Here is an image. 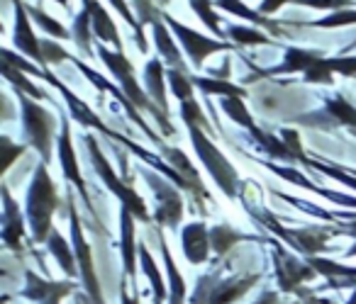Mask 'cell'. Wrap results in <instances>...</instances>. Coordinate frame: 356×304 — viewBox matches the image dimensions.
<instances>
[{
	"label": "cell",
	"mask_w": 356,
	"mask_h": 304,
	"mask_svg": "<svg viewBox=\"0 0 356 304\" xmlns=\"http://www.w3.org/2000/svg\"><path fill=\"white\" fill-rule=\"evenodd\" d=\"M98 56H100V61L105 64V69L110 71V76L118 81V85H120V90L124 93V98H127L129 103H132L134 108L139 110V112H149V115H152V117L159 122V127H161V132L166 134V137H171V134H173V124L168 122V115H163L161 110H159L156 105L152 103V98L147 95V90L139 85L132 61H129L127 56L122 54V51L108 49L105 44H98Z\"/></svg>",
	"instance_id": "obj_1"
},
{
	"label": "cell",
	"mask_w": 356,
	"mask_h": 304,
	"mask_svg": "<svg viewBox=\"0 0 356 304\" xmlns=\"http://www.w3.org/2000/svg\"><path fill=\"white\" fill-rule=\"evenodd\" d=\"M56 210H59V192L49 176V166L40 163L32 176L30 190H27V224H30L35 244H47L49 234L54 231L51 219Z\"/></svg>",
	"instance_id": "obj_2"
},
{
	"label": "cell",
	"mask_w": 356,
	"mask_h": 304,
	"mask_svg": "<svg viewBox=\"0 0 356 304\" xmlns=\"http://www.w3.org/2000/svg\"><path fill=\"white\" fill-rule=\"evenodd\" d=\"M186 127H188V137H191V144H193L195 156L200 158V163H203L205 171L210 173V178H213L215 185L220 187V192H222L227 200H239V197H242L244 183H242V178H239L237 168H234L232 163L227 161V156L215 146V142L208 137V132H205L203 127H198V124H186Z\"/></svg>",
	"instance_id": "obj_3"
},
{
	"label": "cell",
	"mask_w": 356,
	"mask_h": 304,
	"mask_svg": "<svg viewBox=\"0 0 356 304\" xmlns=\"http://www.w3.org/2000/svg\"><path fill=\"white\" fill-rule=\"evenodd\" d=\"M20 100V122H22V137L27 146H32L40 153L42 163H51V149L56 144V117L47 108H42L37 100L17 93Z\"/></svg>",
	"instance_id": "obj_4"
},
{
	"label": "cell",
	"mask_w": 356,
	"mask_h": 304,
	"mask_svg": "<svg viewBox=\"0 0 356 304\" xmlns=\"http://www.w3.org/2000/svg\"><path fill=\"white\" fill-rule=\"evenodd\" d=\"M83 142H86V149H88L90 161H93L95 173H98V178L105 183V187H108V190L113 192L115 197H118L120 207H127V210L132 212L134 217H137V221H144V224H149V221H152V217H149L147 202L142 200V195H139V192L134 190V187L129 185L124 178H120L118 173H115V168L110 166V161L105 158L103 149H100L98 139H95L93 134H86Z\"/></svg>",
	"instance_id": "obj_5"
},
{
	"label": "cell",
	"mask_w": 356,
	"mask_h": 304,
	"mask_svg": "<svg viewBox=\"0 0 356 304\" xmlns=\"http://www.w3.org/2000/svg\"><path fill=\"white\" fill-rule=\"evenodd\" d=\"M254 219H259L264 226H266L271 234H276L278 239H283L293 251L302 253L305 258L310 255H320L327 251V241L332 236L341 234V229H330V226H302V229H286L276 217L268 210L264 212H252Z\"/></svg>",
	"instance_id": "obj_6"
},
{
	"label": "cell",
	"mask_w": 356,
	"mask_h": 304,
	"mask_svg": "<svg viewBox=\"0 0 356 304\" xmlns=\"http://www.w3.org/2000/svg\"><path fill=\"white\" fill-rule=\"evenodd\" d=\"M66 200H69L71 246H74V253H76V265H79V278H81V282H83L86 294H88V302H90V304H105L103 289H100V280H98V275H95L93 248H90V244L86 241L83 224H81L79 210H76L74 192H69V195H66Z\"/></svg>",
	"instance_id": "obj_7"
},
{
	"label": "cell",
	"mask_w": 356,
	"mask_h": 304,
	"mask_svg": "<svg viewBox=\"0 0 356 304\" xmlns=\"http://www.w3.org/2000/svg\"><path fill=\"white\" fill-rule=\"evenodd\" d=\"M147 180V185L152 187L154 197H156V207H154V221H156L159 229H176L184 219V197H181V187H176L166 176L156 171H149V168H139Z\"/></svg>",
	"instance_id": "obj_8"
},
{
	"label": "cell",
	"mask_w": 356,
	"mask_h": 304,
	"mask_svg": "<svg viewBox=\"0 0 356 304\" xmlns=\"http://www.w3.org/2000/svg\"><path fill=\"white\" fill-rule=\"evenodd\" d=\"M163 20H166V25L171 27L173 37L178 40L184 54L188 56L191 69H195V71L203 69V64H205L208 56L220 54V51H234L237 49L232 42H222V40H215V37L203 35V32H195L193 27L178 22L176 17H171L168 12H163Z\"/></svg>",
	"instance_id": "obj_9"
},
{
	"label": "cell",
	"mask_w": 356,
	"mask_h": 304,
	"mask_svg": "<svg viewBox=\"0 0 356 304\" xmlns=\"http://www.w3.org/2000/svg\"><path fill=\"white\" fill-rule=\"evenodd\" d=\"M271 244V251H273V270H276V282H278V289L281 292H288V294H296V297H310L302 285L310 282L315 278V270L307 260H300L291 253V251L283 248L281 241L276 239H266Z\"/></svg>",
	"instance_id": "obj_10"
},
{
	"label": "cell",
	"mask_w": 356,
	"mask_h": 304,
	"mask_svg": "<svg viewBox=\"0 0 356 304\" xmlns=\"http://www.w3.org/2000/svg\"><path fill=\"white\" fill-rule=\"evenodd\" d=\"M296 122L302 124V127H315V129L346 127L356 134V105L349 103L341 93H337V95L325 98V108H322V112L300 115Z\"/></svg>",
	"instance_id": "obj_11"
},
{
	"label": "cell",
	"mask_w": 356,
	"mask_h": 304,
	"mask_svg": "<svg viewBox=\"0 0 356 304\" xmlns=\"http://www.w3.org/2000/svg\"><path fill=\"white\" fill-rule=\"evenodd\" d=\"M69 61H71V64L76 66V69L81 71V74L86 76V78L90 81V83L95 85V88H98V90H103V93H108V95H113V98L118 100V103H120V105H122V108H124V112L129 115V119H132V122L137 124V127L142 129V132L147 134V137L152 139V142L156 144V146H159V144H163L161 139H159V134L154 132V129L149 127V124H147V122H144V119H142V115H139V110L134 108V105L129 103L127 98H124V93H122V90H120V85H118V83H110V81L105 78V76H100L98 71L93 69V66H90V64H86V61H83V59H79V56H74V54H71V56H69Z\"/></svg>",
	"instance_id": "obj_12"
},
{
	"label": "cell",
	"mask_w": 356,
	"mask_h": 304,
	"mask_svg": "<svg viewBox=\"0 0 356 304\" xmlns=\"http://www.w3.org/2000/svg\"><path fill=\"white\" fill-rule=\"evenodd\" d=\"M13 8H15V27H13V44H15L17 54L27 56L30 61H35L42 69H49L44 59V51H42V40L32 30V17L27 12V6L22 0H13Z\"/></svg>",
	"instance_id": "obj_13"
},
{
	"label": "cell",
	"mask_w": 356,
	"mask_h": 304,
	"mask_svg": "<svg viewBox=\"0 0 356 304\" xmlns=\"http://www.w3.org/2000/svg\"><path fill=\"white\" fill-rule=\"evenodd\" d=\"M56 153H59V166H61V173L64 178L71 183V185L79 187L81 197H83L86 207L88 212L93 214V205H90V197H88V187H86V180L81 176V168H79V156H76V149H74V142H71V119L61 117V132H59V139H56Z\"/></svg>",
	"instance_id": "obj_14"
},
{
	"label": "cell",
	"mask_w": 356,
	"mask_h": 304,
	"mask_svg": "<svg viewBox=\"0 0 356 304\" xmlns=\"http://www.w3.org/2000/svg\"><path fill=\"white\" fill-rule=\"evenodd\" d=\"M261 166L266 168V171H271L273 176H278V178H283L286 183H291V185H298V187H302V190H307V192H315V195L325 197V200L334 202V205L356 207V197L354 195H344V192H334V190H330V187L317 185V183H312L310 178L305 176V173L298 171L296 166H278V163H271V161H261Z\"/></svg>",
	"instance_id": "obj_15"
},
{
	"label": "cell",
	"mask_w": 356,
	"mask_h": 304,
	"mask_svg": "<svg viewBox=\"0 0 356 304\" xmlns=\"http://www.w3.org/2000/svg\"><path fill=\"white\" fill-rule=\"evenodd\" d=\"M25 280H27V285L20 289V297L32 299V302H37V304L61 302V299L69 297L76 289V282H71V280H59V282H54V280L40 278V275L32 273V270L25 273Z\"/></svg>",
	"instance_id": "obj_16"
},
{
	"label": "cell",
	"mask_w": 356,
	"mask_h": 304,
	"mask_svg": "<svg viewBox=\"0 0 356 304\" xmlns=\"http://www.w3.org/2000/svg\"><path fill=\"white\" fill-rule=\"evenodd\" d=\"M137 217L120 207V255H122V273L129 282H137V255H139V241H137Z\"/></svg>",
	"instance_id": "obj_17"
},
{
	"label": "cell",
	"mask_w": 356,
	"mask_h": 304,
	"mask_svg": "<svg viewBox=\"0 0 356 304\" xmlns=\"http://www.w3.org/2000/svg\"><path fill=\"white\" fill-rule=\"evenodd\" d=\"M181 248H184V255L191 265L208 263L210 251H213L208 224L205 221H191V224H186L181 229Z\"/></svg>",
	"instance_id": "obj_18"
},
{
	"label": "cell",
	"mask_w": 356,
	"mask_h": 304,
	"mask_svg": "<svg viewBox=\"0 0 356 304\" xmlns=\"http://www.w3.org/2000/svg\"><path fill=\"white\" fill-rule=\"evenodd\" d=\"M159 149H161V153H163V158H166L168 166H171L173 171L178 173V176L184 178L186 190H188L198 202H203L205 197H208V190H205L203 180H200V173L195 171V166L191 163V158L186 156L181 149L166 146V144H159Z\"/></svg>",
	"instance_id": "obj_19"
},
{
	"label": "cell",
	"mask_w": 356,
	"mask_h": 304,
	"mask_svg": "<svg viewBox=\"0 0 356 304\" xmlns=\"http://www.w3.org/2000/svg\"><path fill=\"white\" fill-rule=\"evenodd\" d=\"M22 239H25V217L20 214L10 187L3 185V241L10 251L22 253Z\"/></svg>",
	"instance_id": "obj_20"
},
{
	"label": "cell",
	"mask_w": 356,
	"mask_h": 304,
	"mask_svg": "<svg viewBox=\"0 0 356 304\" xmlns=\"http://www.w3.org/2000/svg\"><path fill=\"white\" fill-rule=\"evenodd\" d=\"M81 6H83V10H88V15H90L95 40H98L100 44H113L118 51H122V37H120L118 25H115V20L110 17V12L105 10L103 3H98V0H81Z\"/></svg>",
	"instance_id": "obj_21"
},
{
	"label": "cell",
	"mask_w": 356,
	"mask_h": 304,
	"mask_svg": "<svg viewBox=\"0 0 356 304\" xmlns=\"http://www.w3.org/2000/svg\"><path fill=\"white\" fill-rule=\"evenodd\" d=\"M261 280V273L257 275H244V278H227L220 280V282H213L208 294V304H232L237 299H242L254 285H259Z\"/></svg>",
	"instance_id": "obj_22"
},
{
	"label": "cell",
	"mask_w": 356,
	"mask_h": 304,
	"mask_svg": "<svg viewBox=\"0 0 356 304\" xmlns=\"http://www.w3.org/2000/svg\"><path fill=\"white\" fill-rule=\"evenodd\" d=\"M215 8H220V10L229 12V15L239 17V20H247L252 22L257 30H264L268 32L271 37H283V30L278 27V22L273 20V17H264L259 10H254V8H249L244 0H213Z\"/></svg>",
	"instance_id": "obj_23"
},
{
	"label": "cell",
	"mask_w": 356,
	"mask_h": 304,
	"mask_svg": "<svg viewBox=\"0 0 356 304\" xmlns=\"http://www.w3.org/2000/svg\"><path fill=\"white\" fill-rule=\"evenodd\" d=\"M307 263L312 265L317 275L327 278V287H356V268L351 265H344V263H337V260H330V258H320V255H310L305 258Z\"/></svg>",
	"instance_id": "obj_24"
},
{
	"label": "cell",
	"mask_w": 356,
	"mask_h": 304,
	"mask_svg": "<svg viewBox=\"0 0 356 304\" xmlns=\"http://www.w3.org/2000/svg\"><path fill=\"white\" fill-rule=\"evenodd\" d=\"M166 64L161 59H149L144 66V90L152 98V103L161 110L163 115H168V103H166Z\"/></svg>",
	"instance_id": "obj_25"
},
{
	"label": "cell",
	"mask_w": 356,
	"mask_h": 304,
	"mask_svg": "<svg viewBox=\"0 0 356 304\" xmlns=\"http://www.w3.org/2000/svg\"><path fill=\"white\" fill-rule=\"evenodd\" d=\"M159 246H161V255H163V265H166V275H168V302L166 304H186V280L181 275V270L176 268L171 258V251L168 244L163 239V231L159 229Z\"/></svg>",
	"instance_id": "obj_26"
},
{
	"label": "cell",
	"mask_w": 356,
	"mask_h": 304,
	"mask_svg": "<svg viewBox=\"0 0 356 304\" xmlns=\"http://www.w3.org/2000/svg\"><path fill=\"white\" fill-rule=\"evenodd\" d=\"M139 265H142V273L147 275L149 285H152L154 304H163L168 299V282L163 280L161 270H159L156 260L152 258V253H149L144 241H139Z\"/></svg>",
	"instance_id": "obj_27"
},
{
	"label": "cell",
	"mask_w": 356,
	"mask_h": 304,
	"mask_svg": "<svg viewBox=\"0 0 356 304\" xmlns=\"http://www.w3.org/2000/svg\"><path fill=\"white\" fill-rule=\"evenodd\" d=\"M242 241H266V239H259L254 234H242V231H237L229 224H215L210 229V244H213V251L218 258H222L229 248H234Z\"/></svg>",
	"instance_id": "obj_28"
},
{
	"label": "cell",
	"mask_w": 356,
	"mask_h": 304,
	"mask_svg": "<svg viewBox=\"0 0 356 304\" xmlns=\"http://www.w3.org/2000/svg\"><path fill=\"white\" fill-rule=\"evenodd\" d=\"M193 85L203 90L205 95H220V98H247V88L239 83H232L229 78H218V76H191Z\"/></svg>",
	"instance_id": "obj_29"
},
{
	"label": "cell",
	"mask_w": 356,
	"mask_h": 304,
	"mask_svg": "<svg viewBox=\"0 0 356 304\" xmlns=\"http://www.w3.org/2000/svg\"><path fill=\"white\" fill-rule=\"evenodd\" d=\"M47 248H49V253L56 258V263H59V268L64 270V273L69 275L71 280L79 278V265H76L74 246H71L69 241H66L64 236H61L56 229L51 231L49 239H47Z\"/></svg>",
	"instance_id": "obj_30"
},
{
	"label": "cell",
	"mask_w": 356,
	"mask_h": 304,
	"mask_svg": "<svg viewBox=\"0 0 356 304\" xmlns=\"http://www.w3.org/2000/svg\"><path fill=\"white\" fill-rule=\"evenodd\" d=\"M220 108H222V112L227 115V117L232 119L234 124H239L242 129H247V132L252 134L254 139H257L259 134L264 132V129L259 127L257 122H254V117H252V112H249L244 98H222V100H220Z\"/></svg>",
	"instance_id": "obj_31"
},
{
	"label": "cell",
	"mask_w": 356,
	"mask_h": 304,
	"mask_svg": "<svg viewBox=\"0 0 356 304\" xmlns=\"http://www.w3.org/2000/svg\"><path fill=\"white\" fill-rule=\"evenodd\" d=\"M0 74H3V78H6L13 88H15V93H22V95H27V98H32V100H47V103H51L49 95H47L37 83H32L30 76L22 74V71L13 69V66H8V64H0Z\"/></svg>",
	"instance_id": "obj_32"
},
{
	"label": "cell",
	"mask_w": 356,
	"mask_h": 304,
	"mask_svg": "<svg viewBox=\"0 0 356 304\" xmlns=\"http://www.w3.org/2000/svg\"><path fill=\"white\" fill-rule=\"evenodd\" d=\"M93 22H90V15L88 10H83L81 8L79 15H74V25H71V42H74L76 47H79L81 51H83L88 59H93L95 51H93Z\"/></svg>",
	"instance_id": "obj_33"
},
{
	"label": "cell",
	"mask_w": 356,
	"mask_h": 304,
	"mask_svg": "<svg viewBox=\"0 0 356 304\" xmlns=\"http://www.w3.org/2000/svg\"><path fill=\"white\" fill-rule=\"evenodd\" d=\"M188 6H191V10L200 17V22L208 27V32L215 37V40L227 42V35H225V27H222L225 22H222V17L215 12L213 0H188Z\"/></svg>",
	"instance_id": "obj_34"
},
{
	"label": "cell",
	"mask_w": 356,
	"mask_h": 304,
	"mask_svg": "<svg viewBox=\"0 0 356 304\" xmlns=\"http://www.w3.org/2000/svg\"><path fill=\"white\" fill-rule=\"evenodd\" d=\"M225 35H227V42H232L234 47H266V44H273V40L264 30L247 27V25L225 27Z\"/></svg>",
	"instance_id": "obj_35"
},
{
	"label": "cell",
	"mask_w": 356,
	"mask_h": 304,
	"mask_svg": "<svg viewBox=\"0 0 356 304\" xmlns=\"http://www.w3.org/2000/svg\"><path fill=\"white\" fill-rule=\"evenodd\" d=\"M300 166H305L307 171L322 173V176H327V178H332V180H337V183H341V185H346V187H351V190H356V176L351 171H346V168L334 166V163H325V161H320V158H312V156L302 158Z\"/></svg>",
	"instance_id": "obj_36"
},
{
	"label": "cell",
	"mask_w": 356,
	"mask_h": 304,
	"mask_svg": "<svg viewBox=\"0 0 356 304\" xmlns=\"http://www.w3.org/2000/svg\"><path fill=\"white\" fill-rule=\"evenodd\" d=\"M27 12H30L32 22H35V25H40V30L47 32L49 37H54V40H59V42L71 40V30H66L59 20H54V17H51L42 6H27Z\"/></svg>",
	"instance_id": "obj_37"
},
{
	"label": "cell",
	"mask_w": 356,
	"mask_h": 304,
	"mask_svg": "<svg viewBox=\"0 0 356 304\" xmlns=\"http://www.w3.org/2000/svg\"><path fill=\"white\" fill-rule=\"evenodd\" d=\"M356 25V8H344V10L327 12L320 20L302 22V27H312V30H339V27Z\"/></svg>",
	"instance_id": "obj_38"
},
{
	"label": "cell",
	"mask_w": 356,
	"mask_h": 304,
	"mask_svg": "<svg viewBox=\"0 0 356 304\" xmlns=\"http://www.w3.org/2000/svg\"><path fill=\"white\" fill-rule=\"evenodd\" d=\"M193 74H184L178 69H168L166 71V81H168V90L173 93V98L186 103V100L195 98V85H193Z\"/></svg>",
	"instance_id": "obj_39"
},
{
	"label": "cell",
	"mask_w": 356,
	"mask_h": 304,
	"mask_svg": "<svg viewBox=\"0 0 356 304\" xmlns=\"http://www.w3.org/2000/svg\"><path fill=\"white\" fill-rule=\"evenodd\" d=\"M108 3H110V8H113V10L118 12V15L122 17L129 27H132L134 40H137V44H139V51H142V54H147L149 42H147V37H144V27L139 25V17H134V12H132V8H129L127 0H108Z\"/></svg>",
	"instance_id": "obj_40"
},
{
	"label": "cell",
	"mask_w": 356,
	"mask_h": 304,
	"mask_svg": "<svg viewBox=\"0 0 356 304\" xmlns=\"http://www.w3.org/2000/svg\"><path fill=\"white\" fill-rule=\"evenodd\" d=\"M254 142L261 146V151H266L271 158H276V161H288V163H296V156L291 153V149L286 146V142H283L281 137H273L271 132H261Z\"/></svg>",
	"instance_id": "obj_41"
},
{
	"label": "cell",
	"mask_w": 356,
	"mask_h": 304,
	"mask_svg": "<svg viewBox=\"0 0 356 304\" xmlns=\"http://www.w3.org/2000/svg\"><path fill=\"white\" fill-rule=\"evenodd\" d=\"M3 64H8V66H13V69H17V71H22V74H27L30 78H44V69L42 66H37L35 61H30L27 56H20L17 51H13V49H3Z\"/></svg>",
	"instance_id": "obj_42"
},
{
	"label": "cell",
	"mask_w": 356,
	"mask_h": 304,
	"mask_svg": "<svg viewBox=\"0 0 356 304\" xmlns=\"http://www.w3.org/2000/svg\"><path fill=\"white\" fill-rule=\"evenodd\" d=\"M181 119H184L186 124H198V127H203L205 132L210 129V122L208 117H205L203 108H200L198 100H186V103H181Z\"/></svg>",
	"instance_id": "obj_43"
},
{
	"label": "cell",
	"mask_w": 356,
	"mask_h": 304,
	"mask_svg": "<svg viewBox=\"0 0 356 304\" xmlns=\"http://www.w3.org/2000/svg\"><path fill=\"white\" fill-rule=\"evenodd\" d=\"M271 192H273V195H276V197H281V200H286L288 205L298 207V210L307 212V214H312V217H320V219H330V221H337V219H341L339 214H332V212H325V210H320V207H315V205H307V202L298 200V197L288 195V192H281V190H271Z\"/></svg>",
	"instance_id": "obj_44"
},
{
	"label": "cell",
	"mask_w": 356,
	"mask_h": 304,
	"mask_svg": "<svg viewBox=\"0 0 356 304\" xmlns=\"http://www.w3.org/2000/svg\"><path fill=\"white\" fill-rule=\"evenodd\" d=\"M296 3L302 8H312V10H327V12H337L344 10V8H354V0H288V6Z\"/></svg>",
	"instance_id": "obj_45"
},
{
	"label": "cell",
	"mask_w": 356,
	"mask_h": 304,
	"mask_svg": "<svg viewBox=\"0 0 356 304\" xmlns=\"http://www.w3.org/2000/svg\"><path fill=\"white\" fill-rule=\"evenodd\" d=\"M0 149H3V173L10 171V166L15 163V158H20L27 151L25 144H13L8 137L0 139Z\"/></svg>",
	"instance_id": "obj_46"
},
{
	"label": "cell",
	"mask_w": 356,
	"mask_h": 304,
	"mask_svg": "<svg viewBox=\"0 0 356 304\" xmlns=\"http://www.w3.org/2000/svg\"><path fill=\"white\" fill-rule=\"evenodd\" d=\"M42 51H44V59H47V66H54V64H61V61H69V51L64 49L61 44L51 40H42Z\"/></svg>",
	"instance_id": "obj_47"
},
{
	"label": "cell",
	"mask_w": 356,
	"mask_h": 304,
	"mask_svg": "<svg viewBox=\"0 0 356 304\" xmlns=\"http://www.w3.org/2000/svg\"><path fill=\"white\" fill-rule=\"evenodd\" d=\"M283 6H288V0H261V6H259L257 10L261 12L264 17H271V15H276Z\"/></svg>",
	"instance_id": "obj_48"
},
{
	"label": "cell",
	"mask_w": 356,
	"mask_h": 304,
	"mask_svg": "<svg viewBox=\"0 0 356 304\" xmlns=\"http://www.w3.org/2000/svg\"><path fill=\"white\" fill-rule=\"evenodd\" d=\"M254 304H298V302H283V299L278 297V292H264Z\"/></svg>",
	"instance_id": "obj_49"
},
{
	"label": "cell",
	"mask_w": 356,
	"mask_h": 304,
	"mask_svg": "<svg viewBox=\"0 0 356 304\" xmlns=\"http://www.w3.org/2000/svg\"><path fill=\"white\" fill-rule=\"evenodd\" d=\"M120 294H122V304H139V294L132 297V294L127 292V280H122V285H120Z\"/></svg>",
	"instance_id": "obj_50"
},
{
	"label": "cell",
	"mask_w": 356,
	"mask_h": 304,
	"mask_svg": "<svg viewBox=\"0 0 356 304\" xmlns=\"http://www.w3.org/2000/svg\"><path fill=\"white\" fill-rule=\"evenodd\" d=\"M54 3H59V6L64 8L66 12H71V0H54Z\"/></svg>",
	"instance_id": "obj_51"
},
{
	"label": "cell",
	"mask_w": 356,
	"mask_h": 304,
	"mask_svg": "<svg viewBox=\"0 0 356 304\" xmlns=\"http://www.w3.org/2000/svg\"><path fill=\"white\" fill-rule=\"evenodd\" d=\"M346 258H356V241H354V246H351V248H346Z\"/></svg>",
	"instance_id": "obj_52"
},
{
	"label": "cell",
	"mask_w": 356,
	"mask_h": 304,
	"mask_svg": "<svg viewBox=\"0 0 356 304\" xmlns=\"http://www.w3.org/2000/svg\"><path fill=\"white\" fill-rule=\"evenodd\" d=\"M346 304H356V287H354V292H351V297H349V302Z\"/></svg>",
	"instance_id": "obj_53"
},
{
	"label": "cell",
	"mask_w": 356,
	"mask_h": 304,
	"mask_svg": "<svg viewBox=\"0 0 356 304\" xmlns=\"http://www.w3.org/2000/svg\"><path fill=\"white\" fill-rule=\"evenodd\" d=\"M51 304H61V302H51Z\"/></svg>",
	"instance_id": "obj_54"
},
{
	"label": "cell",
	"mask_w": 356,
	"mask_h": 304,
	"mask_svg": "<svg viewBox=\"0 0 356 304\" xmlns=\"http://www.w3.org/2000/svg\"><path fill=\"white\" fill-rule=\"evenodd\" d=\"M351 173H354V176H356V171H351Z\"/></svg>",
	"instance_id": "obj_55"
},
{
	"label": "cell",
	"mask_w": 356,
	"mask_h": 304,
	"mask_svg": "<svg viewBox=\"0 0 356 304\" xmlns=\"http://www.w3.org/2000/svg\"><path fill=\"white\" fill-rule=\"evenodd\" d=\"M163 3H166V0H163Z\"/></svg>",
	"instance_id": "obj_56"
}]
</instances>
